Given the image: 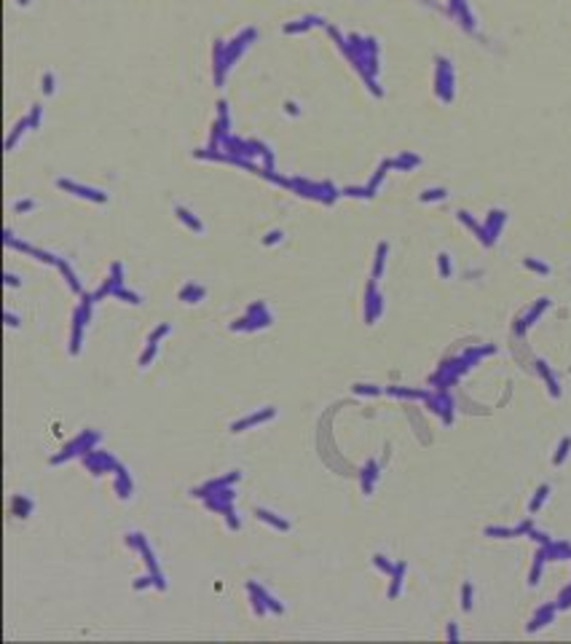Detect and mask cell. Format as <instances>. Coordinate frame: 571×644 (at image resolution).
<instances>
[{"label":"cell","mask_w":571,"mask_h":644,"mask_svg":"<svg viewBox=\"0 0 571 644\" xmlns=\"http://www.w3.org/2000/svg\"><path fill=\"white\" fill-rule=\"evenodd\" d=\"M440 269H443V274H448V255H440Z\"/></svg>","instance_id":"obj_2"},{"label":"cell","mask_w":571,"mask_h":644,"mask_svg":"<svg viewBox=\"0 0 571 644\" xmlns=\"http://www.w3.org/2000/svg\"><path fill=\"white\" fill-rule=\"evenodd\" d=\"M443 196H445V191H440V188L437 191H426L424 193V199H443Z\"/></svg>","instance_id":"obj_1"},{"label":"cell","mask_w":571,"mask_h":644,"mask_svg":"<svg viewBox=\"0 0 571 644\" xmlns=\"http://www.w3.org/2000/svg\"><path fill=\"white\" fill-rule=\"evenodd\" d=\"M19 3H22V5H27V3H30V0H19Z\"/></svg>","instance_id":"obj_3"}]
</instances>
